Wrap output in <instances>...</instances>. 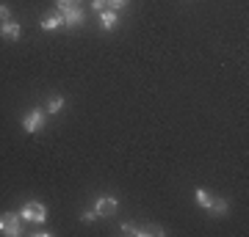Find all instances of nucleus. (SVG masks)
<instances>
[{
  "instance_id": "2eb2a0df",
  "label": "nucleus",
  "mask_w": 249,
  "mask_h": 237,
  "mask_svg": "<svg viewBox=\"0 0 249 237\" xmlns=\"http://www.w3.org/2000/svg\"><path fill=\"white\" fill-rule=\"evenodd\" d=\"M6 19H11V9L6 3H0V22H6Z\"/></svg>"
},
{
  "instance_id": "4468645a",
  "label": "nucleus",
  "mask_w": 249,
  "mask_h": 237,
  "mask_svg": "<svg viewBox=\"0 0 249 237\" xmlns=\"http://www.w3.org/2000/svg\"><path fill=\"white\" fill-rule=\"evenodd\" d=\"M106 3H108V9H124V6H127V3H130V0H106Z\"/></svg>"
},
{
  "instance_id": "9d476101",
  "label": "nucleus",
  "mask_w": 249,
  "mask_h": 237,
  "mask_svg": "<svg viewBox=\"0 0 249 237\" xmlns=\"http://www.w3.org/2000/svg\"><path fill=\"white\" fill-rule=\"evenodd\" d=\"M136 235L139 237H160V235H166V229L163 226H139Z\"/></svg>"
},
{
  "instance_id": "1a4fd4ad",
  "label": "nucleus",
  "mask_w": 249,
  "mask_h": 237,
  "mask_svg": "<svg viewBox=\"0 0 249 237\" xmlns=\"http://www.w3.org/2000/svg\"><path fill=\"white\" fill-rule=\"evenodd\" d=\"M208 212H211V215H224V212H227V199H222V196H213V202H211Z\"/></svg>"
},
{
  "instance_id": "6e6552de",
  "label": "nucleus",
  "mask_w": 249,
  "mask_h": 237,
  "mask_svg": "<svg viewBox=\"0 0 249 237\" xmlns=\"http://www.w3.org/2000/svg\"><path fill=\"white\" fill-rule=\"evenodd\" d=\"M39 25H42V31H55V28H61V25H64V17L58 14V11H53V14H45Z\"/></svg>"
},
{
  "instance_id": "39448f33",
  "label": "nucleus",
  "mask_w": 249,
  "mask_h": 237,
  "mask_svg": "<svg viewBox=\"0 0 249 237\" xmlns=\"http://www.w3.org/2000/svg\"><path fill=\"white\" fill-rule=\"evenodd\" d=\"M3 221H6V226H3V235H6V237H19V235H22V221H19V212H3Z\"/></svg>"
},
{
  "instance_id": "9b49d317",
  "label": "nucleus",
  "mask_w": 249,
  "mask_h": 237,
  "mask_svg": "<svg viewBox=\"0 0 249 237\" xmlns=\"http://www.w3.org/2000/svg\"><path fill=\"white\" fill-rule=\"evenodd\" d=\"M194 199H196V204H199V207H205V210H208V207H211V202H213V196L208 193V190H205V188H196Z\"/></svg>"
},
{
  "instance_id": "dca6fc26",
  "label": "nucleus",
  "mask_w": 249,
  "mask_h": 237,
  "mask_svg": "<svg viewBox=\"0 0 249 237\" xmlns=\"http://www.w3.org/2000/svg\"><path fill=\"white\" fill-rule=\"evenodd\" d=\"M91 9H94V11H103V9H108V3H106V0H91Z\"/></svg>"
},
{
  "instance_id": "f3484780",
  "label": "nucleus",
  "mask_w": 249,
  "mask_h": 237,
  "mask_svg": "<svg viewBox=\"0 0 249 237\" xmlns=\"http://www.w3.org/2000/svg\"><path fill=\"white\" fill-rule=\"evenodd\" d=\"M139 226H130V223H122V235H136Z\"/></svg>"
},
{
  "instance_id": "7ed1b4c3",
  "label": "nucleus",
  "mask_w": 249,
  "mask_h": 237,
  "mask_svg": "<svg viewBox=\"0 0 249 237\" xmlns=\"http://www.w3.org/2000/svg\"><path fill=\"white\" fill-rule=\"evenodd\" d=\"M58 14L64 17V25L67 28H78L86 19V11L80 9V6H58Z\"/></svg>"
},
{
  "instance_id": "a211bd4d",
  "label": "nucleus",
  "mask_w": 249,
  "mask_h": 237,
  "mask_svg": "<svg viewBox=\"0 0 249 237\" xmlns=\"http://www.w3.org/2000/svg\"><path fill=\"white\" fill-rule=\"evenodd\" d=\"M80 0H58V6H78Z\"/></svg>"
},
{
  "instance_id": "f257e3e1",
  "label": "nucleus",
  "mask_w": 249,
  "mask_h": 237,
  "mask_svg": "<svg viewBox=\"0 0 249 237\" xmlns=\"http://www.w3.org/2000/svg\"><path fill=\"white\" fill-rule=\"evenodd\" d=\"M19 221H25V223H36V226H42L47 221V207L42 202H28L22 210H19Z\"/></svg>"
},
{
  "instance_id": "ddd939ff",
  "label": "nucleus",
  "mask_w": 249,
  "mask_h": 237,
  "mask_svg": "<svg viewBox=\"0 0 249 237\" xmlns=\"http://www.w3.org/2000/svg\"><path fill=\"white\" fill-rule=\"evenodd\" d=\"M100 215L94 210H86V212H80V221H83V223H91V221H97Z\"/></svg>"
},
{
  "instance_id": "20e7f679",
  "label": "nucleus",
  "mask_w": 249,
  "mask_h": 237,
  "mask_svg": "<svg viewBox=\"0 0 249 237\" xmlns=\"http://www.w3.org/2000/svg\"><path fill=\"white\" fill-rule=\"evenodd\" d=\"M116 207H119V202H116L114 196H100V199H94V212H97L100 218H108V215H114Z\"/></svg>"
},
{
  "instance_id": "0eeeda50",
  "label": "nucleus",
  "mask_w": 249,
  "mask_h": 237,
  "mask_svg": "<svg viewBox=\"0 0 249 237\" xmlns=\"http://www.w3.org/2000/svg\"><path fill=\"white\" fill-rule=\"evenodd\" d=\"M100 25H103V31H114V28L119 25L116 11L114 9H103V11H100Z\"/></svg>"
},
{
  "instance_id": "423d86ee",
  "label": "nucleus",
  "mask_w": 249,
  "mask_h": 237,
  "mask_svg": "<svg viewBox=\"0 0 249 237\" xmlns=\"http://www.w3.org/2000/svg\"><path fill=\"white\" fill-rule=\"evenodd\" d=\"M0 36L9 39V42H17L19 36H22V28H19V22H14V19H6V22H0Z\"/></svg>"
},
{
  "instance_id": "f03ea898",
  "label": "nucleus",
  "mask_w": 249,
  "mask_h": 237,
  "mask_svg": "<svg viewBox=\"0 0 249 237\" xmlns=\"http://www.w3.org/2000/svg\"><path fill=\"white\" fill-rule=\"evenodd\" d=\"M45 122H47L45 111H42V108H31V111L22 116V130L25 132H39L42 127H45Z\"/></svg>"
},
{
  "instance_id": "f8f14e48",
  "label": "nucleus",
  "mask_w": 249,
  "mask_h": 237,
  "mask_svg": "<svg viewBox=\"0 0 249 237\" xmlns=\"http://www.w3.org/2000/svg\"><path fill=\"white\" fill-rule=\"evenodd\" d=\"M61 108H64V97H53L47 102V113H61Z\"/></svg>"
}]
</instances>
